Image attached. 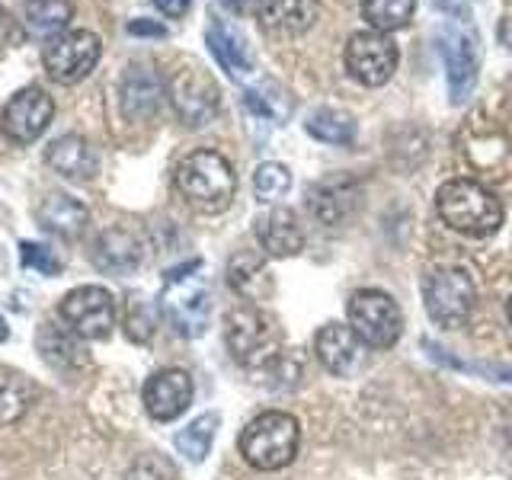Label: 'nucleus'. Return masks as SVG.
<instances>
[{"mask_svg":"<svg viewBox=\"0 0 512 480\" xmlns=\"http://www.w3.org/2000/svg\"><path fill=\"white\" fill-rule=\"evenodd\" d=\"M55 119V103L42 87H23L16 90L0 116V128L13 144H32L45 135V128Z\"/></svg>","mask_w":512,"mask_h":480,"instance_id":"nucleus-13","label":"nucleus"},{"mask_svg":"<svg viewBox=\"0 0 512 480\" xmlns=\"http://www.w3.org/2000/svg\"><path fill=\"white\" fill-rule=\"evenodd\" d=\"M20 263H23L26 269L42 272V276H58V272L64 269V263L52 253V247L32 244V240H26V244L20 247Z\"/></svg>","mask_w":512,"mask_h":480,"instance_id":"nucleus-33","label":"nucleus"},{"mask_svg":"<svg viewBox=\"0 0 512 480\" xmlns=\"http://www.w3.org/2000/svg\"><path fill=\"white\" fill-rule=\"evenodd\" d=\"M154 471H157V455H148V458H141V461L135 464L132 480H176L173 471H167L164 477H157Z\"/></svg>","mask_w":512,"mask_h":480,"instance_id":"nucleus-34","label":"nucleus"},{"mask_svg":"<svg viewBox=\"0 0 512 480\" xmlns=\"http://www.w3.org/2000/svg\"><path fill=\"white\" fill-rule=\"evenodd\" d=\"M167 96L186 128H202L218 116V84L202 68L176 71Z\"/></svg>","mask_w":512,"mask_h":480,"instance_id":"nucleus-12","label":"nucleus"},{"mask_svg":"<svg viewBox=\"0 0 512 480\" xmlns=\"http://www.w3.org/2000/svg\"><path fill=\"white\" fill-rule=\"evenodd\" d=\"M349 327L372 349H391L404 333V311L381 288H362L349 298Z\"/></svg>","mask_w":512,"mask_h":480,"instance_id":"nucleus-6","label":"nucleus"},{"mask_svg":"<svg viewBox=\"0 0 512 480\" xmlns=\"http://www.w3.org/2000/svg\"><path fill=\"white\" fill-rule=\"evenodd\" d=\"M36 384L26 381L23 375H13V372H4L0 375V426H13L20 423L26 410L32 407V400H36Z\"/></svg>","mask_w":512,"mask_h":480,"instance_id":"nucleus-29","label":"nucleus"},{"mask_svg":"<svg viewBox=\"0 0 512 480\" xmlns=\"http://www.w3.org/2000/svg\"><path fill=\"white\" fill-rule=\"evenodd\" d=\"M176 189L202 215H218L224 208H231L237 196V173L231 167V160L212 151V148H199L180 160L176 167Z\"/></svg>","mask_w":512,"mask_h":480,"instance_id":"nucleus-1","label":"nucleus"},{"mask_svg":"<svg viewBox=\"0 0 512 480\" xmlns=\"http://www.w3.org/2000/svg\"><path fill=\"white\" fill-rule=\"evenodd\" d=\"M196 269L199 263H189L170 272L164 292H160V314L186 340L202 336L212 320V292H208V282L196 276Z\"/></svg>","mask_w":512,"mask_h":480,"instance_id":"nucleus-4","label":"nucleus"},{"mask_svg":"<svg viewBox=\"0 0 512 480\" xmlns=\"http://www.w3.org/2000/svg\"><path fill=\"white\" fill-rule=\"evenodd\" d=\"M304 132L324 144L346 148V144L356 141V119L343 109H314L308 122H304Z\"/></svg>","mask_w":512,"mask_h":480,"instance_id":"nucleus-26","label":"nucleus"},{"mask_svg":"<svg viewBox=\"0 0 512 480\" xmlns=\"http://www.w3.org/2000/svg\"><path fill=\"white\" fill-rule=\"evenodd\" d=\"M100 55H103L100 36H93L90 29H68L45 45L42 61L45 71L58 84H77V80H84L96 68Z\"/></svg>","mask_w":512,"mask_h":480,"instance_id":"nucleus-10","label":"nucleus"},{"mask_svg":"<svg viewBox=\"0 0 512 480\" xmlns=\"http://www.w3.org/2000/svg\"><path fill=\"white\" fill-rule=\"evenodd\" d=\"M301 445V426L292 413L266 410L244 426L237 448L256 471H282L295 461Z\"/></svg>","mask_w":512,"mask_h":480,"instance_id":"nucleus-2","label":"nucleus"},{"mask_svg":"<svg viewBox=\"0 0 512 480\" xmlns=\"http://www.w3.org/2000/svg\"><path fill=\"white\" fill-rule=\"evenodd\" d=\"M359 202V186L349 176H340V180H327L311 189L308 205L317 215V221H324L327 228H336L340 221H346V215L356 208Z\"/></svg>","mask_w":512,"mask_h":480,"instance_id":"nucleus-21","label":"nucleus"},{"mask_svg":"<svg viewBox=\"0 0 512 480\" xmlns=\"http://www.w3.org/2000/svg\"><path fill=\"white\" fill-rule=\"evenodd\" d=\"M36 221L45 231H52L58 237H77L87 228L90 212H87V205H80L77 199L64 196V192H48L36 208Z\"/></svg>","mask_w":512,"mask_h":480,"instance_id":"nucleus-24","label":"nucleus"},{"mask_svg":"<svg viewBox=\"0 0 512 480\" xmlns=\"http://www.w3.org/2000/svg\"><path fill=\"white\" fill-rule=\"evenodd\" d=\"M477 301L474 279L468 276V269L461 266H439L432 269L423 282V304L426 314L432 317V324H439L442 330H455L464 320L471 317Z\"/></svg>","mask_w":512,"mask_h":480,"instance_id":"nucleus-5","label":"nucleus"},{"mask_svg":"<svg viewBox=\"0 0 512 480\" xmlns=\"http://www.w3.org/2000/svg\"><path fill=\"white\" fill-rule=\"evenodd\" d=\"M221 426V416L218 413H202L196 416L186 429L176 432V452H180L186 461L192 464H202L208 458V452H212V442H215V432Z\"/></svg>","mask_w":512,"mask_h":480,"instance_id":"nucleus-27","label":"nucleus"},{"mask_svg":"<svg viewBox=\"0 0 512 480\" xmlns=\"http://www.w3.org/2000/svg\"><path fill=\"white\" fill-rule=\"evenodd\" d=\"M224 340L231 356L247 368L276 359V333L256 308H234L224 320Z\"/></svg>","mask_w":512,"mask_h":480,"instance_id":"nucleus-11","label":"nucleus"},{"mask_svg":"<svg viewBox=\"0 0 512 480\" xmlns=\"http://www.w3.org/2000/svg\"><path fill=\"white\" fill-rule=\"evenodd\" d=\"M442 221L464 237H490L503 224V205L477 180H448L436 192Z\"/></svg>","mask_w":512,"mask_h":480,"instance_id":"nucleus-3","label":"nucleus"},{"mask_svg":"<svg viewBox=\"0 0 512 480\" xmlns=\"http://www.w3.org/2000/svg\"><path fill=\"white\" fill-rule=\"evenodd\" d=\"M317 13V0H263L260 10H256V20H260L269 36L295 39L317 23Z\"/></svg>","mask_w":512,"mask_h":480,"instance_id":"nucleus-18","label":"nucleus"},{"mask_svg":"<svg viewBox=\"0 0 512 480\" xmlns=\"http://www.w3.org/2000/svg\"><path fill=\"white\" fill-rule=\"evenodd\" d=\"M122 112L125 119L132 122H148L154 119L160 106H164V96H167V84L151 64H128L125 74H122Z\"/></svg>","mask_w":512,"mask_h":480,"instance_id":"nucleus-16","label":"nucleus"},{"mask_svg":"<svg viewBox=\"0 0 512 480\" xmlns=\"http://www.w3.org/2000/svg\"><path fill=\"white\" fill-rule=\"evenodd\" d=\"M58 314L84 340H106L116 327V298L103 285H80L61 298Z\"/></svg>","mask_w":512,"mask_h":480,"instance_id":"nucleus-9","label":"nucleus"},{"mask_svg":"<svg viewBox=\"0 0 512 480\" xmlns=\"http://www.w3.org/2000/svg\"><path fill=\"white\" fill-rule=\"evenodd\" d=\"M260 4L263 0H218V7H224L228 13H234V16H256V10H260Z\"/></svg>","mask_w":512,"mask_h":480,"instance_id":"nucleus-35","label":"nucleus"},{"mask_svg":"<svg viewBox=\"0 0 512 480\" xmlns=\"http://www.w3.org/2000/svg\"><path fill=\"white\" fill-rule=\"evenodd\" d=\"M509 324H512V298H509Z\"/></svg>","mask_w":512,"mask_h":480,"instance_id":"nucleus-41","label":"nucleus"},{"mask_svg":"<svg viewBox=\"0 0 512 480\" xmlns=\"http://www.w3.org/2000/svg\"><path fill=\"white\" fill-rule=\"evenodd\" d=\"M7 336H10V327H7V320L0 317V343H7Z\"/></svg>","mask_w":512,"mask_h":480,"instance_id":"nucleus-40","label":"nucleus"},{"mask_svg":"<svg viewBox=\"0 0 512 480\" xmlns=\"http://www.w3.org/2000/svg\"><path fill=\"white\" fill-rule=\"evenodd\" d=\"M10 13L4 10V7H0V45H4L7 42V36H10Z\"/></svg>","mask_w":512,"mask_h":480,"instance_id":"nucleus-39","label":"nucleus"},{"mask_svg":"<svg viewBox=\"0 0 512 480\" xmlns=\"http://www.w3.org/2000/svg\"><path fill=\"white\" fill-rule=\"evenodd\" d=\"M429 7H432V10H442V13H448V16H461L464 0H429Z\"/></svg>","mask_w":512,"mask_h":480,"instance_id":"nucleus-38","label":"nucleus"},{"mask_svg":"<svg viewBox=\"0 0 512 480\" xmlns=\"http://www.w3.org/2000/svg\"><path fill=\"white\" fill-rule=\"evenodd\" d=\"M365 343L349 324H324L314 336V356L336 378H352L365 365Z\"/></svg>","mask_w":512,"mask_h":480,"instance_id":"nucleus-15","label":"nucleus"},{"mask_svg":"<svg viewBox=\"0 0 512 480\" xmlns=\"http://www.w3.org/2000/svg\"><path fill=\"white\" fill-rule=\"evenodd\" d=\"M362 20L368 29H375V32H397V29H404L410 20H413V13H416V0H362Z\"/></svg>","mask_w":512,"mask_h":480,"instance_id":"nucleus-28","label":"nucleus"},{"mask_svg":"<svg viewBox=\"0 0 512 480\" xmlns=\"http://www.w3.org/2000/svg\"><path fill=\"white\" fill-rule=\"evenodd\" d=\"M45 160L55 173L77 183H87L100 173V154H96V148L84 135H61L58 141H52V148L45 151Z\"/></svg>","mask_w":512,"mask_h":480,"instance_id":"nucleus-20","label":"nucleus"},{"mask_svg":"<svg viewBox=\"0 0 512 480\" xmlns=\"http://www.w3.org/2000/svg\"><path fill=\"white\" fill-rule=\"evenodd\" d=\"M141 260H144V244L128 228H109L93 244V263L96 269L109 272V276H132L141 266Z\"/></svg>","mask_w":512,"mask_h":480,"instance_id":"nucleus-19","label":"nucleus"},{"mask_svg":"<svg viewBox=\"0 0 512 480\" xmlns=\"http://www.w3.org/2000/svg\"><path fill=\"white\" fill-rule=\"evenodd\" d=\"M288 189H292V170L285 164H276V160H266V164L256 167L253 173V192L256 199L263 205H276L279 199L288 196Z\"/></svg>","mask_w":512,"mask_h":480,"instance_id":"nucleus-30","label":"nucleus"},{"mask_svg":"<svg viewBox=\"0 0 512 480\" xmlns=\"http://www.w3.org/2000/svg\"><path fill=\"white\" fill-rule=\"evenodd\" d=\"M192 0H154V7L164 16H183Z\"/></svg>","mask_w":512,"mask_h":480,"instance_id":"nucleus-37","label":"nucleus"},{"mask_svg":"<svg viewBox=\"0 0 512 480\" xmlns=\"http://www.w3.org/2000/svg\"><path fill=\"white\" fill-rule=\"evenodd\" d=\"M439 52L445 61V80L452 103H464L477 87V71H480V42L471 23H448L442 32Z\"/></svg>","mask_w":512,"mask_h":480,"instance_id":"nucleus-8","label":"nucleus"},{"mask_svg":"<svg viewBox=\"0 0 512 480\" xmlns=\"http://www.w3.org/2000/svg\"><path fill=\"white\" fill-rule=\"evenodd\" d=\"M343 61H346L349 77L356 80V84L384 87L400 64V48L388 32L362 29V32H352L349 36Z\"/></svg>","mask_w":512,"mask_h":480,"instance_id":"nucleus-7","label":"nucleus"},{"mask_svg":"<svg viewBox=\"0 0 512 480\" xmlns=\"http://www.w3.org/2000/svg\"><path fill=\"white\" fill-rule=\"evenodd\" d=\"M228 282L237 288L244 298H253L256 288L266 282V269H263V260L256 253H237L231 266H228Z\"/></svg>","mask_w":512,"mask_h":480,"instance_id":"nucleus-31","label":"nucleus"},{"mask_svg":"<svg viewBox=\"0 0 512 480\" xmlns=\"http://www.w3.org/2000/svg\"><path fill=\"white\" fill-rule=\"evenodd\" d=\"M84 336H77L68 324H58V320H45L39 327L36 346L42 352V359L52 368H77L87 362V349L80 346Z\"/></svg>","mask_w":512,"mask_h":480,"instance_id":"nucleus-23","label":"nucleus"},{"mask_svg":"<svg viewBox=\"0 0 512 480\" xmlns=\"http://www.w3.org/2000/svg\"><path fill=\"white\" fill-rule=\"evenodd\" d=\"M154 324H157V317H154L151 301H132V304H128V311H125V333H128V340L148 343L151 336H154V330H157Z\"/></svg>","mask_w":512,"mask_h":480,"instance_id":"nucleus-32","label":"nucleus"},{"mask_svg":"<svg viewBox=\"0 0 512 480\" xmlns=\"http://www.w3.org/2000/svg\"><path fill=\"white\" fill-rule=\"evenodd\" d=\"M192 394H196V384H192L189 372L183 368H160L148 381H144V410L151 413V420L157 423H173L189 410Z\"/></svg>","mask_w":512,"mask_h":480,"instance_id":"nucleus-14","label":"nucleus"},{"mask_svg":"<svg viewBox=\"0 0 512 480\" xmlns=\"http://www.w3.org/2000/svg\"><path fill=\"white\" fill-rule=\"evenodd\" d=\"M205 39H208V48H212L215 61L234 80L253 77V55H250V48H247V42H244V36H240V32H234L228 23L215 20L212 26H208Z\"/></svg>","mask_w":512,"mask_h":480,"instance_id":"nucleus-22","label":"nucleus"},{"mask_svg":"<svg viewBox=\"0 0 512 480\" xmlns=\"http://www.w3.org/2000/svg\"><path fill=\"white\" fill-rule=\"evenodd\" d=\"M128 32H132V36H157V39H164V36H167V29L160 26V23H151V20H135V23H128Z\"/></svg>","mask_w":512,"mask_h":480,"instance_id":"nucleus-36","label":"nucleus"},{"mask_svg":"<svg viewBox=\"0 0 512 480\" xmlns=\"http://www.w3.org/2000/svg\"><path fill=\"white\" fill-rule=\"evenodd\" d=\"M256 240L266 256L272 260H285V256H298L304 250V231L298 224V215L292 208H269L266 215L256 218Z\"/></svg>","mask_w":512,"mask_h":480,"instance_id":"nucleus-17","label":"nucleus"},{"mask_svg":"<svg viewBox=\"0 0 512 480\" xmlns=\"http://www.w3.org/2000/svg\"><path fill=\"white\" fill-rule=\"evenodd\" d=\"M74 7L68 0H26L23 7V23L29 29V36L48 39L52 42L61 32H68Z\"/></svg>","mask_w":512,"mask_h":480,"instance_id":"nucleus-25","label":"nucleus"}]
</instances>
